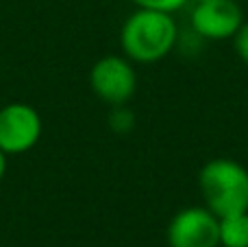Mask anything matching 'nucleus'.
<instances>
[{"label":"nucleus","instance_id":"obj_9","mask_svg":"<svg viewBox=\"0 0 248 247\" xmlns=\"http://www.w3.org/2000/svg\"><path fill=\"white\" fill-rule=\"evenodd\" d=\"M131 2H135L140 9H157V11L174 13V11H179L187 0H131Z\"/></svg>","mask_w":248,"mask_h":247},{"label":"nucleus","instance_id":"obj_12","mask_svg":"<svg viewBox=\"0 0 248 247\" xmlns=\"http://www.w3.org/2000/svg\"><path fill=\"white\" fill-rule=\"evenodd\" d=\"M196 2H211V0H196Z\"/></svg>","mask_w":248,"mask_h":247},{"label":"nucleus","instance_id":"obj_7","mask_svg":"<svg viewBox=\"0 0 248 247\" xmlns=\"http://www.w3.org/2000/svg\"><path fill=\"white\" fill-rule=\"evenodd\" d=\"M220 245L248 247V212L220 219Z\"/></svg>","mask_w":248,"mask_h":247},{"label":"nucleus","instance_id":"obj_4","mask_svg":"<svg viewBox=\"0 0 248 247\" xmlns=\"http://www.w3.org/2000/svg\"><path fill=\"white\" fill-rule=\"evenodd\" d=\"M170 247H218L220 219L207 208H183L172 217L168 226Z\"/></svg>","mask_w":248,"mask_h":247},{"label":"nucleus","instance_id":"obj_11","mask_svg":"<svg viewBox=\"0 0 248 247\" xmlns=\"http://www.w3.org/2000/svg\"><path fill=\"white\" fill-rule=\"evenodd\" d=\"M4 171H7V153L0 149V179L4 177Z\"/></svg>","mask_w":248,"mask_h":247},{"label":"nucleus","instance_id":"obj_8","mask_svg":"<svg viewBox=\"0 0 248 247\" xmlns=\"http://www.w3.org/2000/svg\"><path fill=\"white\" fill-rule=\"evenodd\" d=\"M109 125H111V129L118 131V134H126V131H131L133 125H135V116H133V112L126 109L124 105H113L111 114H109Z\"/></svg>","mask_w":248,"mask_h":247},{"label":"nucleus","instance_id":"obj_2","mask_svg":"<svg viewBox=\"0 0 248 247\" xmlns=\"http://www.w3.org/2000/svg\"><path fill=\"white\" fill-rule=\"evenodd\" d=\"M198 188L205 208L218 219L248 212V171L229 158L209 160L201 169Z\"/></svg>","mask_w":248,"mask_h":247},{"label":"nucleus","instance_id":"obj_10","mask_svg":"<svg viewBox=\"0 0 248 247\" xmlns=\"http://www.w3.org/2000/svg\"><path fill=\"white\" fill-rule=\"evenodd\" d=\"M233 42H235V51L242 57V61L248 64V22H242V26L237 29V33L233 35Z\"/></svg>","mask_w":248,"mask_h":247},{"label":"nucleus","instance_id":"obj_5","mask_svg":"<svg viewBox=\"0 0 248 247\" xmlns=\"http://www.w3.org/2000/svg\"><path fill=\"white\" fill-rule=\"evenodd\" d=\"M42 136V118L26 103H9L0 109V149L4 153H26Z\"/></svg>","mask_w":248,"mask_h":247},{"label":"nucleus","instance_id":"obj_6","mask_svg":"<svg viewBox=\"0 0 248 247\" xmlns=\"http://www.w3.org/2000/svg\"><path fill=\"white\" fill-rule=\"evenodd\" d=\"M242 9L233 0L196 2L192 11V26L205 39H229L242 26Z\"/></svg>","mask_w":248,"mask_h":247},{"label":"nucleus","instance_id":"obj_3","mask_svg":"<svg viewBox=\"0 0 248 247\" xmlns=\"http://www.w3.org/2000/svg\"><path fill=\"white\" fill-rule=\"evenodd\" d=\"M92 90L98 99L109 105H124L137 88L135 70L128 57L107 55L94 64L90 72Z\"/></svg>","mask_w":248,"mask_h":247},{"label":"nucleus","instance_id":"obj_1","mask_svg":"<svg viewBox=\"0 0 248 247\" xmlns=\"http://www.w3.org/2000/svg\"><path fill=\"white\" fill-rule=\"evenodd\" d=\"M179 39L172 13L157 11V9H140L126 18L120 31V44L124 55L131 61L140 64H155L170 55Z\"/></svg>","mask_w":248,"mask_h":247}]
</instances>
